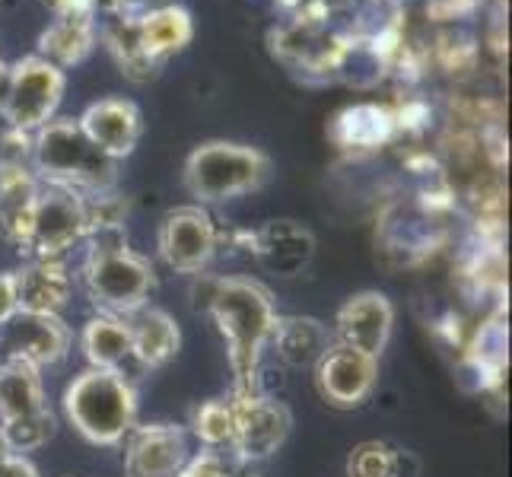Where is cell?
<instances>
[{"mask_svg":"<svg viewBox=\"0 0 512 477\" xmlns=\"http://www.w3.org/2000/svg\"><path fill=\"white\" fill-rule=\"evenodd\" d=\"M198 277L201 284L194 287V309L214 318L233 369V392H255L258 366L277 322L274 296L255 277Z\"/></svg>","mask_w":512,"mask_h":477,"instance_id":"6da1fadb","label":"cell"},{"mask_svg":"<svg viewBox=\"0 0 512 477\" xmlns=\"http://www.w3.org/2000/svg\"><path fill=\"white\" fill-rule=\"evenodd\" d=\"M86 255L80 264V284L99 312L128 318L144 309L156 290V268L147 255L128 245L125 226L93 229L83 239Z\"/></svg>","mask_w":512,"mask_h":477,"instance_id":"7a4b0ae2","label":"cell"},{"mask_svg":"<svg viewBox=\"0 0 512 477\" xmlns=\"http://www.w3.org/2000/svg\"><path fill=\"white\" fill-rule=\"evenodd\" d=\"M64 417L86 443L115 449L137 427V392L121 369H83L64 388Z\"/></svg>","mask_w":512,"mask_h":477,"instance_id":"3957f363","label":"cell"},{"mask_svg":"<svg viewBox=\"0 0 512 477\" xmlns=\"http://www.w3.org/2000/svg\"><path fill=\"white\" fill-rule=\"evenodd\" d=\"M32 169L42 182H58L83 194L115 191L118 163L83 134L77 118H51L32 134Z\"/></svg>","mask_w":512,"mask_h":477,"instance_id":"277c9868","label":"cell"},{"mask_svg":"<svg viewBox=\"0 0 512 477\" xmlns=\"http://www.w3.org/2000/svg\"><path fill=\"white\" fill-rule=\"evenodd\" d=\"M271 179V156L236 140H204L198 144L182 169V182L188 194L201 207L226 204L264 188Z\"/></svg>","mask_w":512,"mask_h":477,"instance_id":"5b68a950","label":"cell"},{"mask_svg":"<svg viewBox=\"0 0 512 477\" xmlns=\"http://www.w3.org/2000/svg\"><path fill=\"white\" fill-rule=\"evenodd\" d=\"M353 35L334 23H312L287 16L268 32L271 55L309 83H328L338 77V67L347 55Z\"/></svg>","mask_w":512,"mask_h":477,"instance_id":"8992f818","label":"cell"},{"mask_svg":"<svg viewBox=\"0 0 512 477\" xmlns=\"http://www.w3.org/2000/svg\"><path fill=\"white\" fill-rule=\"evenodd\" d=\"M67 90V70L55 67L39 55H26L10 64V90L4 99L0 118L10 131L35 134L45 128L51 118H58V109Z\"/></svg>","mask_w":512,"mask_h":477,"instance_id":"52a82bcc","label":"cell"},{"mask_svg":"<svg viewBox=\"0 0 512 477\" xmlns=\"http://www.w3.org/2000/svg\"><path fill=\"white\" fill-rule=\"evenodd\" d=\"M86 239V194L58 182H42L32 226L23 245L26 258H64Z\"/></svg>","mask_w":512,"mask_h":477,"instance_id":"ba28073f","label":"cell"},{"mask_svg":"<svg viewBox=\"0 0 512 477\" xmlns=\"http://www.w3.org/2000/svg\"><path fill=\"white\" fill-rule=\"evenodd\" d=\"M229 404H233V443L229 449H233L239 465H258L287 443L293 414L284 401L255 388V392H229Z\"/></svg>","mask_w":512,"mask_h":477,"instance_id":"9c48e42d","label":"cell"},{"mask_svg":"<svg viewBox=\"0 0 512 477\" xmlns=\"http://www.w3.org/2000/svg\"><path fill=\"white\" fill-rule=\"evenodd\" d=\"M156 252L169 271L198 277L220 252V226L201 204L172 207L156 229Z\"/></svg>","mask_w":512,"mask_h":477,"instance_id":"30bf717a","label":"cell"},{"mask_svg":"<svg viewBox=\"0 0 512 477\" xmlns=\"http://www.w3.org/2000/svg\"><path fill=\"white\" fill-rule=\"evenodd\" d=\"M74 334L61 315L16 309L0 322V363L23 360L35 369L55 366L67 360Z\"/></svg>","mask_w":512,"mask_h":477,"instance_id":"8fae6325","label":"cell"},{"mask_svg":"<svg viewBox=\"0 0 512 477\" xmlns=\"http://www.w3.org/2000/svg\"><path fill=\"white\" fill-rule=\"evenodd\" d=\"M220 239L236 242L233 249H245V255L258 258L280 277L299 274L315 255V236L296 220H268L258 229H229L220 233Z\"/></svg>","mask_w":512,"mask_h":477,"instance_id":"7c38bea8","label":"cell"},{"mask_svg":"<svg viewBox=\"0 0 512 477\" xmlns=\"http://www.w3.org/2000/svg\"><path fill=\"white\" fill-rule=\"evenodd\" d=\"M312 369L322 401L338 411H353L366 404L379 382V360L338 341L322 353Z\"/></svg>","mask_w":512,"mask_h":477,"instance_id":"4fadbf2b","label":"cell"},{"mask_svg":"<svg viewBox=\"0 0 512 477\" xmlns=\"http://www.w3.org/2000/svg\"><path fill=\"white\" fill-rule=\"evenodd\" d=\"M395 328V306L392 299L379 290L353 293L334 315V341L347 344L366 357H382Z\"/></svg>","mask_w":512,"mask_h":477,"instance_id":"5bb4252c","label":"cell"},{"mask_svg":"<svg viewBox=\"0 0 512 477\" xmlns=\"http://www.w3.org/2000/svg\"><path fill=\"white\" fill-rule=\"evenodd\" d=\"M77 121H80L83 134L90 137L105 156H112L115 163L128 159L137 150L140 137H144V115H140V105L125 96H105V99L90 102Z\"/></svg>","mask_w":512,"mask_h":477,"instance_id":"9a60e30c","label":"cell"},{"mask_svg":"<svg viewBox=\"0 0 512 477\" xmlns=\"http://www.w3.org/2000/svg\"><path fill=\"white\" fill-rule=\"evenodd\" d=\"M188 462V436L175 423H137L125 439L128 477H175Z\"/></svg>","mask_w":512,"mask_h":477,"instance_id":"2e32d148","label":"cell"},{"mask_svg":"<svg viewBox=\"0 0 512 477\" xmlns=\"http://www.w3.org/2000/svg\"><path fill=\"white\" fill-rule=\"evenodd\" d=\"M99 45V10L51 13L48 26L39 32L32 55L51 61L61 70L83 64Z\"/></svg>","mask_w":512,"mask_h":477,"instance_id":"e0dca14e","label":"cell"},{"mask_svg":"<svg viewBox=\"0 0 512 477\" xmlns=\"http://www.w3.org/2000/svg\"><path fill=\"white\" fill-rule=\"evenodd\" d=\"M328 137L334 140V147L344 150V153H353V156L376 153L398 137L392 105L353 102L331 118Z\"/></svg>","mask_w":512,"mask_h":477,"instance_id":"ac0fdd59","label":"cell"},{"mask_svg":"<svg viewBox=\"0 0 512 477\" xmlns=\"http://www.w3.org/2000/svg\"><path fill=\"white\" fill-rule=\"evenodd\" d=\"M13 290L16 309L61 315L74 296V274L64 258H29L23 268L13 271Z\"/></svg>","mask_w":512,"mask_h":477,"instance_id":"d6986e66","label":"cell"},{"mask_svg":"<svg viewBox=\"0 0 512 477\" xmlns=\"http://www.w3.org/2000/svg\"><path fill=\"white\" fill-rule=\"evenodd\" d=\"M39 185L42 179L29 163H4L0 159V239L13 245L16 252H23L26 245Z\"/></svg>","mask_w":512,"mask_h":477,"instance_id":"ffe728a7","label":"cell"},{"mask_svg":"<svg viewBox=\"0 0 512 477\" xmlns=\"http://www.w3.org/2000/svg\"><path fill=\"white\" fill-rule=\"evenodd\" d=\"M134 32H137V45L144 51V58L163 70V64L191 45L194 39V20L191 10L182 4H166L156 7L144 16H134Z\"/></svg>","mask_w":512,"mask_h":477,"instance_id":"44dd1931","label":"cell"},{"mask_svg":"<svg viewBox=\"0 0 512 477\" xmlns=\"http://www.w3.org/2000/svg\"><path fill=\"white\" fill-rule=\"evenodd\" d=\"M125 322L131 331V357L144 369H160L179 353L182 328L166 309L144 306V309L131 312Z\"/></svg>","mask_w":512,"mask_h":477,"instance_id":"7402d4cb","label":"cell"},{"mask_svg":"<svg viewBox=\"0 0 512 477\" xmlns=\"http://www.w3.org/2000/svg\"><path fill=\"white\" fill-rule=\"evenodd\" d=\"M334 344V334L325 322L312 315H277L271 331V350L293 369H309Z\"/></svg>","mask_w":512,"mask_h":477,"instance_id":"603a6c76","label":"cell"},{"mask_svg":"<svg viewBox=\"0 0 512 477\" xmlns=\"http://www.w3.org/2000/svg\"><path fill=\"white\" fill-rule=\"evenodd\" d=\"M48 408L42 369L23 360H4L0 363V420L39 414Z\"/></svg>","mask_w":512,"mask_h":477,"instance_id":"cb8c5ba5","label":"cell"},{"mask_svg":"<svg viewBox=\"0 0 512 477\" xmlns=\"http://www.w3.org/2000/svg\"><path fill=\"white\" fill-rule=\"evenodd\" d=\"M80 347L93 369H121V363L131 357L128 322L109 312H96L80 331Z\"/></svg>","mask_w":512,"mask_h":477,"instance_id":"d4e9b609","label":"cell"},{"mask_svg":"<svg viewBox=\"0 0 512 477\" xmlns=\"http://www.w3.org/2000/svg\"><path fill=\"white\" fill-rule=\"evenodd\" d=\"M99 42L105 45V51L112 55V61L118 64V70L134 83H150L160 70H156L144 51L137 45V32H134V20H121V16H99Z\"/></svg>","mask_w":512,"mask_h":477,"instance_id":"484cf974","label":"cell"},{"mask_svg":"<svg viewBox=\"0 0 512 477\" xmlns=\"http://www.w3.org/2000/svg\"><path fill=\"white\" fill-rule=\"evenodd\" d=\"M58 420L51 414V408L39 411V414H26V417H13V420H0V443H4L7 452L26 455L42 449L51 436H55Z\"/></svg>","mask_w":512,"mask_h":477,"instance_id":"4316f807","label":"cell"},{"mask_svg":"<svg viewBox=\"0 0 512 477\" xmlns=\"http://www.w3.org/2000/svg\"><path fill=\"white\" fill-rule=\"evenodd\" d=\"M191 433L198 436L204 449H229V443H233V404H229V395L204 401L191 417Z\"/></svg>","mask_w":512,"mask_h":477,"instance_id":"83f0119b","label":"cell"},{"mask_svg":"<svg viewBox=\"0 0 512 477\" xmlns=\"http://www.w3.org/2000/svg\"><path fill=\"white\" fill-rule=\"evenodd\" d=\"M398 455L401 449H392L379 439L360 443L347 455V477H401L398 474Z\"/></svg>","mask_w":512,"mask_h":477,"instance_id":"f1b7e54d","label":"cell"},{"mask_svg":"<svg viewBox=\"0 0 512 477\" xmlns=\"http://www.w3.org/2000/svg\"><path fill=\"white\" fill-rule=\"evenodd\" d=\"M175 477H236V474H233V465L226 462L223 452L204 449V452L188 455V462L179 468Z\"/></svg>","mask_w":512,"mask_h":477,"instance_id":"f546056e","label":"cell"},{"mask_svg":"<svg viewBox=\"0 0 512 477\" xmlns=\"http://www.w3.org/2000/svg\"><path fill=\"white\" fill-rule=\"evenodd\" d=\"M166 4H175V0H96L99 16H121V20H134Z\"/></svg>","mask_w":512,"mask_h":477,"instance_id":"4dcf8cb0","label":"cell"},{"mask_svg":"<svg viewBox=\"0 0 512 477\" xmlns=\"http://www.w3.org/2000/svg\"><path fill=\"white\" fill-rule=\"evenodd\" d=\"M0 477H42L29 455L0 452Z\"/></svg>","mask_w":512,"mask_h":477,"instance_id":"1f68e13d","label":"cell"},{"mask_svg":"<svg viewBox=\"0 0 512 477\" xmlns=\"http://www.w3.org/2000/svg\"><path fill=\"white\" fill-rule=\"evenodd\" d=\"M16 312V290H13V271H4L0 274V322H4L7 315Z\"/></svg>","mask_w":512,"mask_h":477,"instance_id":"d6a6232c","label":"cell"},{"mask_svg":"<svg viewBox=\"0 0 512 477\" xmlns=\"http://www.w3.org/2000/svg\"><path fill=\"white\" fill-rule=\"evenodd\" d=\"M51 13H74V10H99L96 0H42Z\"/></svg>","mask_w":512,"mask_h":477,"instance_id":"836d02e7","label":"cell"},{"mask_svg":"<svg viewBox=\"0 0 512 477\" xmlns=\"http://www.w3.org/2000/svg\"><path fill=\"white\" fill-rule=\"evenodd\" d=\"M7 90H10V61L0 58V109H4Z\"/></svg>","mask_w":512,"mask_h":477,"instance_id":"e575fe53","label":"cell"}]
</instances>
